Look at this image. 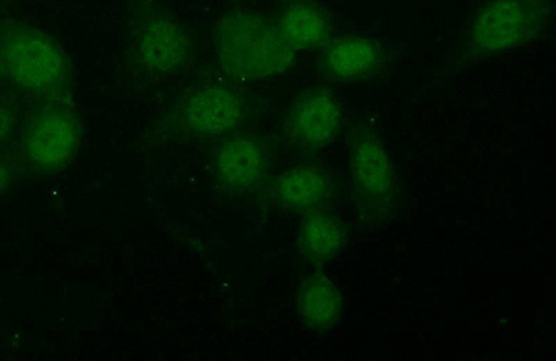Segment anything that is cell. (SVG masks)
I'll list each match as a JSON object with an SVG mask.
<instances>
[{
  "mask_svg": "<svg viewBox=\"0 0 556 361\" xmlns=\"http://www.w3.org/2000/svg\"><path fill=\"white\" fill-rule=\"evenodd\" d=\"M344 108L326 87L306 89L292 102L285 121V133L292 145L304 151H323L339 138Z\"/></svg>",
  "mask_w": 556,
  "mask_h": 361,
  "instance_id": "8",
  "label": "cell"
},
{
  "mask_svg": "<svg viewBox=\"0 0 556 361\" xmlns=\"http://www.w3.org/2000/svg\"><path fill=\"white\" fill-rule=\"evenodd\" d=\"M329 178L313 166H296L282 172L275 184L276 201L291 211H313L329 199Z\"/></svg>",
  "mask_w": 556,
  "mask_h": 361,
  "instance_id": "14",
  "label": "cell"
},
{
  "mask_svg": "<svg viewBox=\"0 0 556 361\" xmlns=\"http://www.w3.org/2000/svg\"><path fill=\"white\" fill-rule=\"evenodd\" d=\"M352 199L362 219L382 224L400 210L401 188L389 151L370 124H355L348 137Z\"/></svg>",
  "mask_w": 556,
  "mask_h": 361,
  "instance_id": "5",
  "label": "cell"
},
{
  "mask_svg": "<svg viewBox=\"0 0 556 361\" xmlns=\"http://www.w3.org/2000/svg\"><path fill=\"white\" fill-rule=\"evenodd\" d=\"M386 52L376 39L351 36L331 39L321 49V76L336 83H357L375 78L382 70Z\"/></svg>",
  "mask_w": 556,
  "mask_h": 361,
  "instance_id": "9",
  "label": "cell"
},
{
  "mask_svg": "<svg viewBox=\"0 0 556 361\" xmlns=\"http://www.w3.org/2000/svg\"><path fill=\"white\" fill-rule=\"evenodd\" d=\"M554 23L553 0H480L452 44L439 77L528 48Z\"/></svg>",
  "mask_w": 556,
  "mask_h": 361,
  "instance_id": "1",
  "label": "cell"
},
{
  "mask_svg": "<svg viewBox=\"0 0 556 361\" xmlns=\"http://www.w3.org/2000/svg\"><path fill=\"white\" fill-rule=\"evenodd\" d=\"M286 2H296V0H286Z\"/></svg>",
  "mask_w": 556,
  "mask_h": 361,
  "instance_id": "18",
  "label": "cell"
},
{
  "mask_svg": "<svg viewBox=\"0 0 556 361\" xmlns=\"http://www.w3.org/2000/svg\"><path fill=\"white\" fill-rule=\"evenodd\" d=\"M81 145V123L66 102H47L28 118L22 138V156L41 172L61 171Z\"/></svg>",
  "mask_w": 556,
  "mask_h": 361,
  "instance_id": "6",
  "label": "cell"
},
{
  "mask_svg": "<svg viewBox=\"0 0 556 361\" xmlns=\"http://www.w3.org/2000/svg\"><path fill=\"white\" fill-rule=\"evenodd\" d=\"M17 128V112L13 103L0 99V151H3L13 140Z\"/></svg>",
  "mask_w": 556,
  "mask_h": 361,
  "instance_id": "15",
  "label": "cell"
},
{
  "mask_svg": "<svg viewBox=\"0 0 556 361\" xmlns=\"http://www.w3.org/2000/svg\"><path fill=\"white\" fill-rule=\"evenodd\" d=\"M296 313L301 323L315 333L334 328L344 314V300L339 286L329 275H307L298 289Z\"/></svg>",
  "mask_w": 556,
  "mask_h": 361,
  "instance_id": "12",
  "label": "cell"
},
{
  "mask_svg": "<svg viewBox=\"0 0 556 361\" xmlns=\"http://www.w3.org/2000/svg\"><path fill=\"white\" fill-rule=\"evenodd\" d=\"M0 56L9 80L28 96L42 103L67 98L72 80L67 54L41 27L18 20L0 22Z\"/></svg>",
  "mask_w": 556,
  "mask_h": 361,
  "instance_id": "4",
  "label": "cell"
},
{
  "mask_svg": "<svg viewBox=\"0 0 556 361\" xmlns=\"http://www.w3.org/2000/svg\"><path fill=\"white\" fill-rule=\"evenodd\" d=\"M7 78H8L7 68H4L2 56H0V89L3 88V83H4V81H7Z\"/></svg>",
  "mask_w": 556,
  "mask_h": 361,
  "instance_id": "17",
  "label": "cell"
},
{
  "mask_svg": "<svg viewBox=\"0 0 556 361\" xmlns=\"http://www.w3.org/2000/svg\"><path fill=\"white\" fill-rule=\"evenodd\" d=\"M276 23L282 38L295 52L317 51L332 39L330 17L317 4L305 0L291 2Z\"/></svg>",
  "mask_w": 556,
  "mask_h": 361,
  "instance_id": "13",
  "label": "cell"
},
{
  "mask_svg": "<svg viewBox=\"0 0 556 361\" xmlns=\"http://www.w3.org/2000/svg\"><path fill=\"white\" fill-rule=\"evenodd\" d=\"M124 26L128 63L148 80H173L191 66L195 39L166 0H127Z\"/></svg>",
  "mask_w": 556,
  "mask_h": 361,
  "instance_id": "2",
  "label": "cell"
},
{
  "mask_svg": "<svg viewBox=\"0 0 556 361\" xmlns=\"http://www.w3.org/2000/svg\"><path fill=\"white\" fill-rule=\"evenodd\" d=\"M213 43L222 70L242 82H262L285 76L296 53L282 38L277 23L252 10H232L218 17Z\"/></svg>",
  "mask_w": 556,
  "mask_h": 361,
  "instance_id": "3",
  "label": "cell"
},
{
  "mask_svg": "<svg viewBox=\"0 0 556 361\" xmlns=\"http://www.w3.org/2000/svg\"><path fill=\"white\" fill-rule=\"evenodd\" d=\"M247 115L245 99L230 82L208 80L178 102L174 124L184 136L217 138L237 130Z\"/></svg>",
  "mask_w": 556,
  "mask_h": 361,
  "instance_id": "7",
  "label": "cell"
},
{
  "mask_svg": "<svg viewBox=\"0 0 556 361\" xmlns=\"http://www.w3.org/2000/svg\"><path fill=\"white\" fill-rule=\"evenodd\" d=\"M213 168L218 182L227 190L238 194L253 191L265 177V146L251 136L227 138L216 151Z\"/></svg>",
  "mask_w": 556,
  "mask_h": 361,
  "instance_id": "10",
  "label": "cell"
},
{
  "mask_svg": "<svg viewBox=\"0 0 556 361\" xmlns=\"http://www.w3.org/2000/svg\"><path fill=\"white\" fill-rule=\"evenodd\" d=\"M296 244L302 263L313 267L329 263L348 245L346 225L330 212L309 211L301 222Z\"/></svg>",
  "mask_w": 556,
  "mask_h": 361,
  "instance_id": "11",
  "label": "cell"
},
{
  "mask_svg": "<svg viewBox=\"0 0 556 361\" xmlns=\"http://www.w3.org/2000/svg\"><path fill=\"white\" fill-rule=\"evenodd\" d=\"M20 165L13 156L0 153V199L8 194V191L18 177Z\"/></svg>",
  "mask_w": 556,
  "mask_h": 361,
  "instance_id": "16",
  "label": "cell"
}]
</instances>
